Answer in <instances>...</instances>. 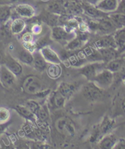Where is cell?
<instances>
[{
  "instance_id": "484cf974",
  "label": "cell",
  "mask_w": 125,
  "mask_h": 149,
  "mask_svg": "<svg viewBox=\"0 0 125 149\" xmlns=\"http://www.w3.org/2000/svg\"><path fill=\"white\" fill-rule=\"evenodd\" d=\"M108 17L112 21L117 30L125 28V14L113 12L108 14Z\"/></svg>"
},
{
  "instance_id": "cb8c5ba5",
  "label": "cell",
  "mask_w": 125,
  "mask_h": 149,
  "mask_svg": "<svg viewBox=\"0 0 125 149\" xmlns=\"http://www.w3.org/2000/svg\"><path fill=\"white\" fill-rule=\"evenodd\" d=\"M125 63L124 60L121 56H118L117 58L111 60L110 61L106 63V68L110 70L112 72L115 73L120 71L122 70Z\"/></svg>"
},
{
  "instance_id": "8fae6325",
  "label": "cell",
  "mask_w": 125,
  "mask_h": 149,
  "mask_svg": "<svg viewBox=\"0 0 125 149\" xmlns=\"http://www.w3.org/2000/svg\"><path fill=\"white\" fill-rule=\"evenodd\" d=\"M39 50L49 64H61L62 63L61 57L50 45H47Z\"/></svg>"
},
{
  "instance_id": "f546056e",
  "label": "cell",
  "mask_w": 125,
  "mask_h": 149,
  "mask_svg": "<svg viewBox=\"0 0 125 149\" xmlns=\"http://www.w3.org/2000/svg\"><path fill=\"white\" fill-rule=\"evenodd\" d=\"M85 43L82 39L76 36L75 38H74L65 45V47L66 50L74 52L82 48Z\"/></svg>"
},
{
  "instance_id": "4fadbf2b",
  "label": "cell",
  "mask_w": 125,
  "mask_h": 149,
  "mask_svg": "<svg viewBox=\"0 0 125 149\" xmlns=\"http://www.w3.org/2000/svg\"><path fill=\"white\" fill-rule=\"evenodd\" d=\"M15 11L22 18L31 19L36 14V10L32 6L27 4H20L17 5Z\"/></svg>"
},
{
  "instance_id": "7bdbcfd3",
  "label": "cell",
  "mask_w": 125,
  "mask_h": 149,
  "mask_svg": "<svg viewBox=\"0 0 125 149\" xmlns=\"http://www.w3.org/2000/svg\"><path fill=\"white\" fill-rule=\"evenodd\" d=\"M124 52H125V46H124V49H123V52H122V53H123Z\"/></svg>"
},
{
  "instance_id": "74e56055",
  "label": "cell",
  "mask_w": 125,
  "mask_h": 149,
  "mask_svg": "<svg viewBox=\"0 0 125 149\" xmlns=\"http://www.w3.org/2000/svg\"><path fill=\"white\" fill-rule=\"evenodd\" d=\"M114 149H125V139H121L118 140L113 148Z\"/></svg>"
},
{
  "instance_id": "52a82bcc",
  "label": "cell",
  "mask_w": 125,
  "mask_h": 149,
  "mask_svg": "<svg viewBox=\"0 0 125 149\" xmlns=\"http://www.w3.org/2000/svg\"><path fill=\"white\" fill-rule=\"evenodd\" d=\"M117 30V28L108 15L98 19V30L96 32L99 33L101 36L112 34Z\"/></svg>"
},
{
  "instance_id": "7c38bea8",
  "label": "cell",
  "mask_w": 125,
  "mask_h": 149,
  "mask_svg": "<svg viewBox=\"0 0 125 149\" xmlns=\"http://www.w3.org/2000/svg\"><path fill=\"white\" fill-rule=\"evenodd\" d=\"M94 46L99 49L113 47L117 49V45L113 37V34L101 36L100 38L94 42Z\"/></svg>"
},
{
  "instance_id": "277c9868",
  "label": "cell",
  "mask_w": 125,
  "mask_h": 149,
  "mask_svg": "<svg viewBox=\"0 0 125 149\" xmlns=\"http://www.w3.org/2000/svg\"><path fill=\"white\" fill-rule=\"evenodd\" d=\"M76 36V34L74 32L68 31L61 25L53 26L51 33V37L53 40L60 43H65V45Z\"/></svg>"
},
{
  "instance_id": "d590c367",
  "label": "cell",
  "mask_w": 125,
  "mask_h": 149,
  "mask_svg": "<svg viewBox=\"0 0 125 149\" xmlns=\"http://www.w3.org/2000/svg\"><path fill=\"white\" fill-rule=\"evenodd\" d=\"M42 30V28L41 25L39 24H35L32 26L31 33L33 34L34 35H37V34H39L41 33Z\"/></svg>"
},
{
  "instance_id": "3957f363",
  "label": "cell",
  "mask_w": 125,
  "mask_h": 149,
  "mask_svg": "<svg viewBox=\"0 0 125 149\" xmlns=\"http://www.w3.org/2000/svg\"><path fill=\"white\" fill-rule=\"evenodd\" d=\"M82 95L85 99L90 101H96L103 96V90L99 88L93 81H89L82 88Z\"/></svg>"
},
{
  "instance_id": "ba28073f",
  "label": "cell",
  "mask_w": 125,
  "mask_h": 149,
  "mask_svg": "<svg viewBox=\"0 0 125 149\" xmlns=\"http://www.w3.org/2000/svg\"><path fill=\"white\" fill-rule=\"evenodd\" d=\"M56 128L58 132L70 136H73L76 131L75 127L72 122L65 117L60 118L56 121Z\"/></svg>"
},
{
  "instance_id": "9c48e42d",
  "label": "cell",
  "mask_w": 125,
  "mask_h": 149,
  "mask_svg": "<svg viewBox=\"0 0 125 149\" xmlns=\"http://www.w3.org/2000/svg\"><path fill=\"white\" fill-rule=\"evenodd\" d=\"M4 65L12 72L16 77H19L23 72V66L21 63L10 54H6Z\"/></svg>"
},
{
  "instance_id": "f35d334b",
  "label": "cell",
  "mask_w": 125,
  "mask_h": 149,
  "mask_svg": "<svg viewBox=\"0 0 125 149\" xmlns=\"http://www.w3.org/2000/svg\"><path fill=\"white\" fill-rule=\"evenodd\" d=\"M5 57H6V54L4 52L3 50L0 49V65L4 64Z\"/></svg>"
},
{
  "instance_id": "f6af8a7d",
  "label": "cell",
  "mask_w": 125,
  "mask_h": 149,
  "mask_svg": "<svg viewBox=\"0 0 125 149\" xmlns=\"http://www.w3.org/2000/svg\"><path fill=\"white\" fill-rule=\"evenodd\" d=\"M0 87H2V85H1V82H0Z\"/></svg>"
},
{
  "instance_id": "e575fe53",
  "label": "cell",
  "mask_w": 125,
  "mask_h": 149,
  "mask_svg": "<svg viewBox=\"0 0 125 149\" xmlns=\"http://www.w3.org/2000/svg\"><path fill=\"white\" fill-rule=\"evenodd\" d=\"M11 123H12V121L10 120L5 123H0V136L5 133Z\"/></svg>"
},
{
  "instance_id": "d6986e66",
  "label": "cell",
  "mask_w": 125,
  "mask_h": 149,
  "mask_svg": "<svg viewBox=\"0 0 125 149\" xmlns=\"http://www.w3.org/2000/svg\"><path fill=\"white\" fill-rule=\"evenodd\" d=\"M57 90L61 95L68 100L75 93L76 87L71 83L63 82L59 84Z\"/></svg>"
},
{
  "instance_id": "7402d4cb",
  "label": "cell",
  "mask_w": 125,
  "mask_h": 149,
  "mask_svg": "<svg viewBox=\"0 0 125 149\" xmlns=\"http://www.w3.org/2000/svg\"><path fill=\"white\" fill-rule=\"evenodd\" d=\"M113 37L118 52L121 55L125 46V28L118 29L114 33Z\"/></svg>"
},
{
  "instance_id": "8992f818",
  "label": "cell",
  "mask_w": 125,
  "mask_h": 149,
  "mask_svg": "<svg viewBox=\"0 0 125 149\" xmlns=\"http://www.w3.org/2000/svg\"><path fill=\"white\" fill-rule=\"evenodd\" d=\"M16 76L4 64L0 65V82L3 88H11L16 82Z\"/></svg>"
},
{
  "instance_id": "44dd1931",
  "label": "cell",
  "mask_w": 125,
  "mask_h": 149,
  "mask_svg": "<svg viewBox=\"0 0 125 149\" xmlns=\"http://www.w3.org/2000/svg\"><path fill=\"white\" fill-rule=\"evenodd\" d=\"M99 52L102 56L103 61L105 63L110 61L117 57L120 56V53L116 48L109 47L99 49Z\"/></svg>"
},
{
  "instance_id": "83f0119b",
  "label": "cell",
  "mask_w": 125,
  "mask_h": 149,
  "mask_svg": "<svg viewBox=\"0 0 125 149\" xmlns=\"http://www.w3.org/2000/svg\"><path fill=\"white\" fill-rule=\"evenodd\" d=\"M17 60L24 65L28 66H33V55L30 51L25 49L21 50L18 54Z\"/></svg>"
},
{
  "instance_id": "5b68a950",
  "label": "cell",
  "mask_w": 125,
  "mask_h": 149,
  "mask_svg": "<svg viewBox=\"0 0 125 149\" xmlns=\"http://www.w3.org/2000/svg\"><path fill=\"white\" fill-rule=\"evenodd\" d=\"M113 74L114 73L105 68L99 72L93 79V82L103 90L107 88L113 83L114 79Z\"/></svg>"
},
{
  "instance_id": "1f68e13d",
  "label": "cell",
  "mask_w": 125,
  "mask_h": 149,
  "mask_svg": "<svg viewBox=\"0 0 125 149\" xmlns=\"http://www.w3.org/2000/svg\"><path fill=\"white\" fill-rule=\"evenodd\" d=\"M10 113L8 109L0 107V123H5L10 120Z\"/></svg>"
},
{
  "instance_id": "2e32d148",
  "label": "cell",
  "mask_w": 125,
  "mask_h": 149,
  "mask_svg": "<svg viewBox=\"0 0 125 149\" xmlns=\"http://www.w3.org/2000/svg\"><path fill=\"white\" fill-rule=\"evenodd\" d=\"M82 50L88 63L103 61L99 50L96 49L94 46H87Z\"/></svg>"
},
{
  "instance_id": "d4e9b609",
  "label": "cell",
  "mask_w": 125,
  "mask_h": 149,
  "mask_svg": "<svg viewBox=\"0 0 125 149\" xmlns=\"http://www.w3.org/2000/svg\"><path fill=\"white\" fill-rule=\"evenodd\" d=\"M25 22L21 18H17L10 23V31L12 34L17 35L24 31L26 28Z\"/></svg>"
},
{
  "instance_id": "ac0fdd59",
  "label": "cell",
  "mask_w": 125,
  "mask_h": 149,
  "mask_svg": "<svg viewBox=\"0 0 125 149\" xmlns=\"http://www.w3.org/2000/svg\"><path fill=\"white\" fill-rule=\"evenodd\" d=\"M115 135L111 133L105 134L98 142V147L102 149H112L113 148L118 141Z\"/></svg>"
},
{
  "instance_id": "d6a6232c",
  "label": "cell",
  "mask_w": 125,
  "mask_h": 149,
  "mask_svg": "<svg viewBox=\"0 0 125 149\" xmlns=\"http://www.w3.org/2000/svg\"><path fill=\"white\" fill-rule=\"evenodd\" d=\"M29 109L33 113L36 114L37 113V112L38 111L39 107L41 106V104L35 101V100H28L26 102L25 104Z\"/></svg>"
},
{
  "instance_id": "6da1fadb",
  "label": "cell",
  "mask_w": 125,
  "mask_h": 149,
  "mask_svg": "<svg viewBox=\"0 0 125 149\" xmlns=\"http://www.w3.org/2000/svg\"><path fill=\"white\" fill-rule=\"evenodd\" d=\"M22 88L25 93L36 96L45 89L42 80L34 75L28 76L24 79L22 84Z\"/></svg>"
},
{
  "instance_id": "603a6c76",
  "label": "cell",
  "mask_w": 125,
  "mask_h": 149,
  "mask_svg": "<svg viewBox=\"0 0 125 149\" xmlns=\"http://www.w3.org/2000/svg\"><path fill=\"white\" fill-rule=\"evenodd\" d=\"M114 120L110 118L109 116H106L102 120L101 123L99 125L98 128L103 136L110 133V131L115 125Z\"/></svg>"
},
{
  "instance_id": "4dcf8cb0",
  "label": "cell",
  "mask_w": 125,
  "mask_h": 149,
  "mask_svg": "<svg viewBox=\"0 0 125 149\" xmlns=\"http://www.w3.org/2000/svg\"><path fill=\"white\" fill-rule=\"evenodd\" d=\"M11 14L10 9L8 6H0V25H4L9 22Z\"/></svg>"
},
{
  "instance_id": "b9f144b4",
  "label": "cell",
  "mask_w": 125,
  "mask_h": 149,
  "mask_svg": "<svg viewBox=\"0 0 125 149\" xmlns=\"http://www.w3.org/2000/svg\"><path fill=\"white\" fill-rule=\"evenodd\" d=\"M123 108L124 109V111H125V99H124V100L123 101Z\"/></svg>"
},
{
  "instance_id": "4316f807",
  "label": "cell",
  "mask_w": 125,
  "mask_h": 149,
  "mask_svg": "<svg viewBox=\"0 0 125 149\" xmlns=\"http://www.w3.org/2000/svg\"><path fill=\"white\" fill-rule=\"evenodd\" d=\"M45 71L47 76L52 79H58L62 74V68L60 64H49Z\"/></svg>"
},
{
  "instance_id": "e0dca14e",
  "label": "cell",
  "mask_w": 125,
  "mask_h": 149,
  "mask_svg": "<svg viewBox=\"0 0 125 149\" xmlns=\"http://www.w3.org/2000/svg\"><path fill=\"white\" fill-rule=\"evenodd\" d=\"M33 66L38 71H44L46 70L49 63L45 61L40 51L35 50L33 53Z\"/></svg>"
},
{
  "instance_id": "7a4b0ae2",
  "label": "cell",
  "mask_w": 125,
  "mask_h": 149,
  "mask_svg": "<svg viewBox=\"0 0 125 149\" xmlns=\"http://www.w3.org/2000/svg\"><path fill=\"white\" fill-rule=\"evenodd\" d=\"M105 67L106 63L103 61L89 62L80 68V74L88 81H93L99 72Z\"/></svg>"
},
{
  "instance_id": "ffe728a7",
  "label": "cell",
  "mask_w": 125,
  "mask_h": 149,
  "mask_svg": "<svg viewBox=\"0 0 125 149\" xmlns=\"http://www.w3.org/2000/svg\"><path fill=\"white\" fill-rule=\"evenodd\" d=\"M66 101L67 100L58 92V90H56L52 92L49 98V102L50 105L56 109L64 107Z\"/></svg>"
},
{
  "instance_id": "836d02e7",
  "label": "cell",
  "mask_w": 125,
  "mask_h": 149,
  "mask_svg": "<svg viewBox=\"0 0 125 149\" xmlns=\"http://www.w3.org/2000/svg\"><path fill=\"white\" fill-rule=\"evenodd\" d=\"M22 39L23 43L33 42L34 41V34L31 32H26L22 35Z\"/></svg>"
},
{
  "instance_id": "5bb4252c",
  "label": "cell",
  "mask_w": 125,
  "mask_h": 149,
  "mask_svg": "<svg viewBox=\"0 0 125 149\" xmlns=\"http://www.w3.org/2000/svg\"><path fill=\"white\" fill-rule=\"evenodd\" d=\"M14 109L21 117L24 118L27 121H29L35 125H37L38 120L35 114L33 113L25 105H16L14 107Z\"/></svg>"
},
{
  "instance_id": "60d3db41",
  "label": "cell",
  "mask_w": 125,
  "mask_h": 149,
  "mask_svg": "<svg viewBox=\"0 0 125 149\" xmlns=\"http://www.w3.org/2000/svg\"><path fill=\"white\" fill-rule=\"evenodd\" d=\"M121 55H121V57L124 60V63H125V52H124L122 53Z\"/></svg>"
},
{
  "instance_id": "f1b7e54d",
  "label": "cell",
  "mask_w": 125,
  "mask_h": 149,
  "mask_svg": "<svg viewBox=\"0 0 125 149\" xmlns=\"http://www.w3.org/2000/svg\"><path fill=\"white\" fill-rule=\"evenodd\" d=\"M36 116L38 120V123H45L50 117V113L48 106L46 104L41 105L38 111L37 112Z\"/></svg>"
},
{
  "instance_id": "8d00e7d4",
  "label": "cell",
  "mask_w": 125,
  "mask_h": 149,
  "mask_svg": "<svg viewBox=\"0 0 125 149\" xmlns=\"http://www.w3.org/2000/svg\"><path fill=\"white\" fill-rule=\"evenodd\" d=\"M115 12L125 14V0H121V1L118 3V8Z\"/></svg>"
},
{
  "instance_id": "9a60e30c",
  "label": "cell",
  "mask_w": 125,
  "mask_h": 149,
  "mask_svg": "<svg viewBox=\"0 0 125 149\" xmlns=\"http://www.w3.org/2000/svg\"><path fill=\"white\" fill-rule=\"evenodd\" d=\"M118 6V0H101L95 5V6L105 13L110 14L115 12Z\"/></svg>"
},
{
  "instance_id": "ee69618b",
  "label": "cell",
  "mask_w": 125,
  "mask_h": 149,
  "mask_svg": "<svg viewBox=\"0 0 125 149\" xmlns=\"http://www.w3.org/2000/svg\"><path fill=\"white\" fill-rule=\"evenodd\" d=\"M42 1H49V0H42Z\"/></svg>"
},
{
  "instance_id": "ab89813d",
  "label": "cell",
  "mask_w": 125,
  "mask_h": 149,
  "mask_svg": "<svg viewBox=\"0 0 125 149\" xmlns=\"http://www.w3.org/2000/svg\"><path fill=\"white\" fill-rule=\"evenodd\" d=\"M100 1H101V0H85L86 3L92 5H94V6L98 3H99Z\"/></svg>"
},
{
  "instance_id": "30bf717a",
  "label": "cell",
  "mask_w": 125,
  "mask_h": 149,
  "mask_svg": "<svg viewBox=\"0 0 125 149\" xmlns=\"http://www.w3.org/2000/svg\"><path fill=\"white\" fill-rule=\"evenodd\" d=\"M83 13L93 19L98 20L108 15L109 14L105 13L96 8L94 5L88 4L87 3L81 4Z\"/></svg>"
}]
</instances>
